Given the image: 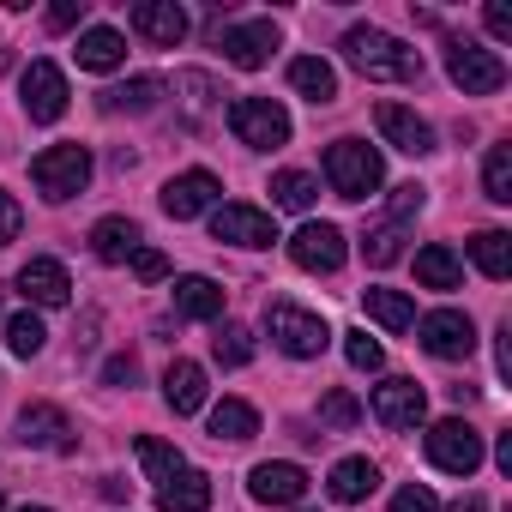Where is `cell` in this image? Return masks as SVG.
I'll use <instances>...</instances> for the list:
<instances>
[{
	"mask_svg": "<svg viewBox=\"0 0 512 512\" xmlns=\"http://www.w3.org/2000/svg\"><path fill=\"white\" fill-rule=\"evenodd\" d=\"M338 49H344V61H350L362 79H374V85H410V79H422V55L404 49L398 37L374 31V25H350Z\"/></svg>",
	"mask_w": 512,
	"mask_h": 512,
	"instance_id": "obj_1",
	"label": "cell"
},
{
	"mask_svg": "<svg viewBox=\"0 0 512 512\" xmlns=\"http://www.w3.org/2000/svg\"><path fill=\"white\" fill-rule=\"evenodd\" d=\"M326 181H332L338 199H368V193L386 181V163H380V151L362 145V139H332V145H326Z\"/></svg>",
	"mask_w": 512,
	"mask_h": 512,
	"instance_id": "obj_2",
	"label": "cell"
},
{
	"mask_svg": "<svg viewBox=\"0 0 512 512\" xmlns=\"http://www.w3.org/2000/svg\"><path fill=\"white\" fill-rule=\"evenodd\" d=\"M266 332L284 356L296 362H314L326 344H332V326L314 314V308H296V302H266Z\"/></svg>",
	"mask_w": 512,
	"mask_h": 512,
	"instance_id": "obj_3",
	"label": "cell"
},
{
	"mask_svg": "<svg viewBox=\"0 0 512 512\" xmlns=\"http://www.w3.org/2000/svg\"><path fill=\"white\" fill-rule=\"evenodd\" d=\"M229 133L247 151H278V145H290V109L278 97H235L229 103Z\"/></svg>",
	"mask_w": 512,
	"mask_h": 512,
	"instance_id": "obj_4",
	"label": "cell"
},
{
	"mask_svg": "<svg viewBox=\"0 0 512 512\" xmlns=\"http://www.w3.org/2000/svg\"><path fill=\"white\" fill-rule=\"evenodd\" d=\"M422 205H428V187H416V181L392 187V211H386V223H374L368 241H362L368 266H398V260H404V229H410V217H416Z\"/></svg>",
	"mask_w": 512,
	"mask_h": 512,
	"instance_id": "obj_5",
	"label": "cell"
},
{
	"mask_svg": "<svg viewBox=\"0 0 512 512\" xmlns=\"http://www.w3.org/2000/svg\"><path fill=\"white\" fill-rule=\"evenodd\" d=\"M31 181H37V193H43L49 205H61V199H73V193L91 187V151H85V145H49V151L31 163Z\"/></svg>",
	"mask_w": 512,
	"mask_h": 512,
	"instance_id": "obj_6",
	"label": "cell"
},
{
	"mask_svg": "<svg viewBox=\"0 0 512 512\" xmlns=\"http://www.w3.org/2000/svg\"><path fill=\"white\" fill-rule=\"evenodd\" d=\"M446 73H452V85H458L464 97H494V91L506 85V61H500L494 49L470 43V37H452V43H446Z\"/></svg>",
	"mask_w": 512,
	"mask_h": 512,
	"instance_id": "obj_7",
	"label": "cell"
},
{
	"mask_svg": "<svg viewBox=\"0 0 512 512\" xmlns=\"http://www.w3.org/2000/svg\"><path fill=\"white\" fill-rule=\"evenodd\" d=\"M422 446H428V464H434V470H446V476H476V470H482V434H476L464 416L434 422Z\"/></svg>",
	"mask_w": 512,
	"mask_h": 512,
	"instance_id": "obj_8",
	"label": "cell"
},
{
	"mask_svg": "<svg viewBox=\"0 0 512 512\" xmlns=\"http://www.w3.org/2000/svg\"><path fill=\"white\" fill-rule=\"evenodd\" d=\"M19 103H25V115L37 127H55L67 115V73L55 61H31L25 79H19Z\"/></svg>",
	"mask_w": 512,
	"mask_h": 512,
	"instance_id": "obj_9",
	"label": "cell"
},
{
	"mask_svg": "<svg viewBox=\"0 0 512 512\" xmlns=\"http://www.w3.org/2000/svg\"><path fill=\"white\" fill-rule=\"evenodd\" d=\"M416 332H422V350L440 356V362H464V356L476 350V326H470V314H458V308H434V314H422Z\"/></svg>",
	"mask_w": 512,
	"mask_h": 512,
	"instance_id": "obj_10",
	"label": "cell"
},
{
	"mask_svg": "<svg viewBox=\"0 0 512 512\" xmlns=\"http://www.w3.org/2000/svg\"><path fill=\"white\" fill-rule=\"evenodd\" d=\"M290 260H296L302 272H338V266L350 260L344 229H338V223H302V229L290 235Z\"/></svg>",
	"mask_w": 512,
	"mask_h": 512,
	"instance_id": "obj_11",
	"label": "cell"
},
{
	"mask_svg": "<svg viewBox=\"0 0 512 512\" xmlns=\"http://www.w3.org/2000/svg\"><path fill=\"white\" fill-rule=\"evenodd\" d=\"M211 235L229 241V247H272L278 241V223L260 205H217L211 211Z\"/></svg>",
	"mask_w": 512,
	"mask_h": 512,
	"instance_id": "obj_12",
	"label": "cell"
},
{
	"mask_svg": "<svg viewBox=\"0 0 512 512\" xmlns=\"http://www.w3.org/2000/svg\"><path fill=\"white\" fill-rule=\"evenodd\" d=\"M217 49H223V61H229V67H241V73H260V67L272 61V49H278V25H272V19L229 25V31L217 37Z\"/></svg>",
	"mask_w": 512,
	"mask_h": 512,
	"instance_id": "obj_13",
	"label": "cell"
},
{
	"mask_svg": "<svg viewBox=\"0 0 512 512\" xmlns=\"http://www.w3.org/2000/svg\"><path fill=\"white\" fill-rule=\"evenodd\" d=\"M247 494L260 500V506H302V494H308V470L290 464V458H278V464H253Z\"/></svg>",
	"mask_w": 512,
	"mask_h": 512,
	"instance_id": "obj_14",
	"label": "cell"
},
{
	"mask_svg": "<svg viewBox=\"0 0 512 512\" xmlns=\"http://www.w3.org/2000/svg\"><path fill=\"white\" fill-rule=\"evenodd\" d=\"M374 127H380L386 145L404 151V157H428V151H434V127H428L416 109H404V103H380V109H374Z\"/></svg>",
	"mask_w": 512,
	"mask_h": 512,
	"instance_id": "obj_15",
	"label": "cell"
},
{
	"mask_svg": "<svg viewBox=\"0 0 512 512\" xmlns=\"http://www.w3.org/2000/svg\"><path fill=\"white\" fill-rule=\"evenodd\" d=\"M19 290H25L31 308H67V302H73V278H67V266H61V260H43V253L19 266Z\"/></svg>",
	"mask_w": 512,
	"mask_h": 512,
	"instance_id": "obj_16",
	"label": "cell"
},
{
	"mask_svg": "<svg viewBox=\"0 0 512 512\" xmlns=\"http://www.w3.org/2000/svg\"><path fill=\"white\" fill-rule=\"evenodd\" d=\"M368 404H374V416H380L386 428H416V422L428 416V392H422L416 380H380Z\"/></svg>",
	"mask_w": 512,
	"mask_h": 512,
	"instance_id": "obj_17",
	"label": "cell"
},
{
	"mask_svg": "<svg viewBox=\"0 0 512 512\" xmlns=\"http://www.w3.org/2000/svg\"><path fill=\"white\" fill-rule=\"evenodd\" d=\"M127 25L151 43V49H175L187 37V13L175 7V0H139V7L127 13Z\"/></svg>",
	"mask_w": 512,
	"mask_h": 512,
	"instance_id": "obj_18",
	"label": "cell"
},
{
	"mask_svg": "<svg viewBox=\"0 0 512 512\" xmlns=\"http://www.w3.org/2000/svg\"><path fill=\"white\" fill-rule=\"evenodd\" d=\"M217 175L211 169H187V175H175L169 187H163V211L175 217V223H187V217H199V211H211L217 205Z\"/></svg>",
	"mask_w": 512,
	"mask_h": 512,
	"instance_id": "obj_19",
	"label": "cell"
},
{
	"mask_svg": "<svg viewBox=\"0 0 512 512\" xmlns=\"http://www.w3.org/2000/svg\"><path fill=\"white\" fill-rule=\"evenodd\" d=\"M19 440L25 446H43V452H73L79 446L67 410H55V404H25L19 410Z\"/></svg>",
	"mask_w": 512,
	"mask_h": 512,
	"instance_id": "obj_20",
	"label": "cell"
},
{
	"mask_svg": "<svg viewBox=\"0 0 512 512\" xmlns=\"http://www.w3.org/2000/svg\"><path fill=\"white\" fill-rule=\"evenodd\" d=\"M163 398H169L175 416H199L205 410V368L187 362V356H175L169 374H163Z\"/></svg>",
	"mask_w": 512,
	"mask_h": 512,
	"instance_id": "obj_21",
	"label": "cell"
},
{
	"mask_svg": "<svg viewBox=\"0 0 512 512\" xmlns=\"http://www.w3.org/2000/svg\"><path fill=\"white\" fill-rule=\"evenodd\" d=\"M374 488H380L374 458H338V464H332V476H326V494H332L338 506H356V500H368Z\"/></svg>",
	"mask_w": 512,
	"mask_h": 512,
	"instance_id": "obj_22",
	"label": "cell"
},
{
	"mask_svg": "<svg viewBox=\"0 0 512 512\" xmlns=\"http://www.w3.org/2000/svg\"><path fill=\"white\" fill-rule=\"evenodd\" d=\"M157 512H211V476L205 470H181L157 488Z\"/></svg>",
	"mask_w": 512,
	"mask_h": 512,
	"instance_id": "obj_23",
	"label": "cell"
},
{
	"mask_svg": "<svg viewBox=\"0 0 512 512\" xmlns=\"http://www.w3.org/2000/svg\"><path fill=\"white\" fill-rule=\"evenodd\" d=\"M464 247H470V260H476L482 278H494V284L512 278V235H506V229H476Z\"/></svg>",
	"mask_w": 512,
	"mask_h": 512,
	"instance_id": "obj_24",
	"label": "cell"
},
{
	"mask_svg": "<svg viewBox=\"0 0 512 512\" xmlns=\"http://www.w3.org/2000/svg\"><path fill=\"white\" fill-rule=\"evenodd\" d=\"M416 284H422V290H458V284H464V260H458L446 241H428V247L416 253Z\"/></svg>",
	"mask_w": 512,
	"mask_h": 512,
	"instance_id": "obj_25",
	"label": "cell"
},
{
	"mask_svg": "<svg viewBox=\"0 0 512 512\" xmlns=\"http://www.w3.org/2000/svg\"><path fill=\"white\" fill-rule=\"evenodd\" d=\"M73 55H79V67H85V73H115V67L127 61V37H121V31H109V25H91V31L79 37V49H73Z\"/></svg>",
	"mask_w": 512,
	"mask_h": 512,
	"instance_id": "obj_26",
	"label": "cell"
},
{
	"mask_svg": "<svg viewBox=\"0 0 512 512\" xmlns=\"http://www.w3.org/2000/svg\"><path fill=\"white\" fill-rule=\"evenodd\" d=\"M175 314L181 320H223V284H211V278H175Z\"/></svg>",
	"mask_w": 512,
	"mask_h": 512,
	"instance_id": "obj_27",
	"label": "cell"
},
{
	"mask_svg": "<svg viewBox=\"0 0 512 512\" xmlns=\"http://www.w3.org/2000/svg\"><path fill=\"white\" fill-rule=\"evenodd\" d=\"M253 434H260V410H253V404L223 398V404L211 410V440H217V446H241V440H253Z\"/></svg>",
	"mask_w": 512,
	"mask_h": 512,
	"instance_id": "obj_28",
	"label": "cell"
},
{
	"mask_svg": "<svg viewBox=\"0 0 512 512\" xmlns=\"http://www.w3.org/2000/svg\"><path fill=\"white\" fill-rule=\"evenodd\" d=\"M133 247H139V223H133V217H103V223L91 229V253H97L103 266H121Z\"/></svg>",
	"mask_w": 512,
	"mask_h": 512,
	"instance_id": "obj_29",
	"label": "cell"
},
{
	"mask_svg": "<svg viewBox=\"0 0 512 512\" xmlns=\"http://www.w3.org/2000/svg\"><path fill=\"white\" fill-rule=\"evenodd\" d=\"M290 85H296L308 103H332V97H338V73H332V61H320V55L290 61Z\"/></svg>",
	"mask_w": 512,
	"mask_h": 512,
	"instance_id": "obj_30",
	"label": "cell"
},
{
	"mask_svg": "<svg viewBox=\"0 0 512 512\" xmlns=\"http://www.w3.org/2000/svg\"><path fill=\"white\" fill-rule=\"evenodd\" d=\"M157 97H163V79H151V73H139V79H127V85H115V91H103V109L109 115H151L157 109Z\"/></svg>",
	"mask_w": 512,
	"mask_h": 512,
	"instance_id": "obj_31",
	"label": "cell"
},
{
	"mask_svg": "<svg viewBox=\"0 0 512 512\" xmlns=\"http://www.w3.org/2000/svg\"><path fill=\"white\" fill-rule=\"evenodd\" d=\"M362 308H368V320H380L386 332H410V326H416V302H410L404 290H362Z\"/></svg>",
	"mask_w": 512,
	"mask_h": 512,
	"instance_id": "obj_32",
	"label": "cell"
},
{
	"mask_svg": "<svg viewBox=\"0 0 512 512\" xmlns=\"http://www.w3.org/2000/svg\"><path fill=\"white\" fill-rule=\"evenodd\" d=\"M314 199H320L314 175H302V169H278L272 175V205L278 211H314Z\"/></svg>",
	"mask_w": 512,
	"mask_h": 512,
	"instance_id": "obj_33",
	"label": "cell"
},
{
	"mask_svg": "<svg viewBox=\"0 0 512 512\" xmlns=\"http://www.w3.org/2000/svg\"><path fill=\"white\" fill-rule=\"evenodd\" d=\"M482 193L494 205H512V145H488V157H482Z\"/></svg>",
	"mask_w": 512,
	"mask_h": 512,
	"instance_id": "obj_34",
	"label": "cell"
},
{
	"mask_svg": "<svg viewBox=\"0 0 512 512\" xmlns=\"http://www.w3.org/2000/svg\"><path fill=\"white\" fill-rule=\"evenodd\" d=\"M211 356H217V368H247V362H253V332L223 320L217 338H211Z\"/></svg>",
	"mask_w": 512,
	"mask_h": 512,
	"instance_id": "obj_35",
	"label": "cell"
},
{
	"mask_svg": "<svg viewBox=\"0 0 512 512\" xmlns=\"http://www.w3.org/2000/svg\"><path fill=\"white\" fill-rule=\"evenodd\" d=\"M139 464H145V476H151L157 488H163L169 476H181V470H187V458H181V452H175L169 440H151V434L139 440Z\"/></svg>",
	"mask_w": 512,
	"mask_h": 512,
	"instance_id": "obj_36",
	"label": "cell"
},
{
	"mask_svg": "<svg viewBox=\"0 0 512 512\" xmlns=\"http://www.w3.org/2000/svg\"><path fill=\"white\" fill-rule=\"evenodd\" d=\"M43 338H49V332H43V320H37L31 308L7 320V350H13V356H37V350H43Z\"/></svg>",
	"mask_w": 512,
	"mask_h": 512,
	"instance_id": "obj_37",
	"label": "cell"
},
{
	"mask_svg": "<svg viewBox=\"0 0 512 512\" xmlns=\"http://www.w3.org/2000/svg\"><path fill=\"white\" fill-rule=\"evenodd\" d=\"M320 422L338 428V434L356 428V422H362V398H356V392H326V398H320Z\"/></svg>",
	"mask_w": 512,
	"mask_h": 512,
	"instance_id": "obj_38",
	"label": "cell"
},
{
	"mask_svg": "<svg viewBox=\"0 0 512 512\" xmlns=\"http://www.w3.org/2000/svg\"><path fill=\"white\" fill-rule=\"evenodd\" d=\"M344 356H350V368H362V374H380V368H386V350H380L368 332H344Z\"/></svg>",
	"mask_w": 512,
	"mask_h": 512,
	"instance_id": "obj_39",
	"label": "cell"
},
{
	"mask_svg": "<svg viewBox=\"0 0 512 512\" xmlns=\"http://www.w3.org/2000/svg\"><path fill=\"white\" fill-rule=\"evenodd\" d=\"M127 260H133V278H139V284H163V278H169V260H163L157 247H145V241L127 253Z\"/></svg>",
	"mask_w": 512,
	"mask_h": 512,
	"instance_id": "obj_40",
	"label": "cell"
},
{
	"mask_svg": "<svg viewBox=\"0 0 512 512\" xmlns=\"http://www.w3.org/2000/svg\"><path fill=\"white\" fill-rule=\"evenodd\" d=\"M392 512H440V500H434L422 482H410V488H398V494H392Z\"/></svg>",
	"mask_w": 512,
	"mask_h": 512,
	"instance_id": "obj_41",
	"label": "cell"
},
{
	"mask_svg": "<svg viewBox=\"0 0 512 512\" xmlns=\"http://www.w3.org/2000/svg\"><path fill=\"white\" fill-rule=\"evenodd\" d=\"M19 229H25V211H19V199L0 187V247L7 241H19Z\"/></svg>",
	"mask_w": 512,
	"mask_h": 512,
	"instance_id": "obj_42",
	"label": "cell"
},
{
	"mask_svg": "<svg viewBox=\"0 0 512 512\" xmlns=\"http://www.w3.org/2000/svg\"><path fill=\"white\" fill-rule=\"evenodd\" d=\"M103 380H109V386H133V380H139V362H133V356H109V362H103Z\"/></svg>",
	"mask_w": 512,
	"mask_h": 512,
	"instance_id": "obj_43",
	"label": "cell"
},
{
	"mask_svg": "<svg viewBox=\"0 0 512 512\" xmlns=\"http://www.w3.org/2000/svg\"><path fill=\"white\" fill-rule=\"evenodd\" d=\"M85 19V0H61V7H49V31H73Z\"/></svg>",
	"mask_w": 512,
	"mask_h": 512,
	"instance_id": "obj_44",
	"label": "cell"
},
{
	"mask_svg": "<svg viewBox=\"0 0 512 512\" xmlns=\"http://www.w3.org/2000/svg\"><path fill=\"white\" fill-rule=\"evenodd\" d=\"M482 19H488V31H494L500 43H512V7H506V0H494V7H488Z\"/></svg>",
	"mask_w": 512,
	"mask_h": 512,
	"instance_id": "obj_45",
	"label": "cell"
},
{
	"mask_svg": "<svg viewBox=\"0 0 512 512\" xmlns=\"http://www.w3.org/2000/svg\"><path fill=\"white\" fill-rule=\"evenodd\" d=\"M494 368H500V380H512V326L494 332Z\"/></svg>",
	"mask_w": 512,
	"mask_h": 512,
	"instance_id": "obj_46",
	"label": "cell"
},
{
	"mask_svg": "<svg viewBox=\"0 0 512 512\" xmlns=\"http://www.w3.org/2000/svg\"><path fill=\"white\" fill-rule=\"evenodd\" d=\"M494 464L512 476V434H500V440H494Z\"/></svg>",
	"mask_w": 512,
	"mask_h": 512,
	"instance_id": "obj_47",
	"label": "cell"
},
{
	"mask_svg": "<svg viewBox=\"0 0 512 512\" xmlns=\"http://www.w3.org/2000/svg\"><path fill=\"white\" fill-rule=\"evenodd\" d=\"M452 512H488V506H482V494H464V500H452Z\"/></svg>",
	"mask_w": 512,
	"mask_h": 512,
	"instance_id": "obj_48",
	"label": "cell"
},
{
	"mask_svg": "<svg viewBox=\"0 0 512 512\" xmlns=\"http://www.w3.org/2000/svg\"><path fill=\"white\" fill-rule=\"evenodd\" d=\"M19 512H55V506H19Z\"/></svg>",
	"mask_w": 512,
	"mask_h": 512,
	"instance_id": "obj_49",
	"label": "cell"
},
{
	"mask_svg": "<svg viewBox=\"0 0 512 512\" xmlns=\"http://www.w3.org/2000/svg\"><path fill=\"white\" fill-rule=\"evenodd\" d=\"M296 512H302V506H296Z\"/></svg>",
	"mask_w": 512,
	"mask_h": 512,
	"instance_id": "obj_50",
	"label": "cell"
}]
</instances>
